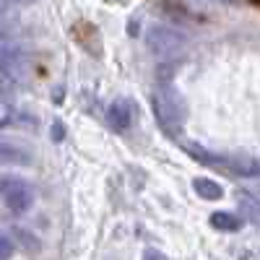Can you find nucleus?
Listing matches in <instances>:
<instances>
[{
  "label": "nucleus",
  "instance_id": "1",
  "mask_svg": "<svg viewBox=\"0 0 260 260\" xmlns=\"http://www.w3.org/2000/svg\"><path fill=\"white\" fill-rule=\"evenodd\" d=\"M146 42H148V50L154 52L156 57H161V60L177 57V55H182L185 47H187V37H185L182 31H177V29H172V26H164V24L148 26Z\"/></svg>",
  "mask_w": 260,
  "mask_h": 260
},
{
  "label": "nucleus",
  "instance_id": "2",
  "mask_svg": "<svg viewBox=\"0 0 260 260\" xmlns=\"http://www.w3.org/2000/svg\"><path fill=\"white\" fill-rule=\"evenodd\" d=\"M154 110H156V117L159 122L167 127V133H177L182 127V120H185V104L182 99L177 96V91L172 86H164L154 94Z\"/></svg>",
  "mask_w": 260,
  "mask_h": 260
},
{
  "label": "nucleus",
  "instance_id": "3",
  "mask_svg": "<svg viewBox=\"0 0 260 260\" xmlns=\"http://www.w3.org/2000/svg\"><path fill=\"white\" fill-rule=\"evenodd\" d=\"M26 57L21 52V47L13 42V37H0V71H6L8 76L24 81L26 78Z\"/></svg>",
  "mask_w": 260,
  "mask_h": 260
},
{
  "label": "nucleus",
  "instance_id": "4",
  "mask_svg": "<svg viewBox=\"0 0 260 260\" xmlns=\"http://www.w3.org/2000/svg\"><path fill=\"white\" fill-rule=\"evenodd\" d=\"M3 203L11 213H26L34 203V192L21 180H6L3 182Z\"/></svg>",
  "mask_w": 260,
  "mask_h": 260
},
{
  "label": "nucleus",
  "instance_id": "5",
  "mask_svg": "<svg viewBox=\"0 0 260 260\" xmlns=\"http://www.w3.org/2000/svg\"><path fill=\"white\" fill-rule=\"evenodd\" d=\"M130 120H133V107H130V102L117 99L115 104H110V110H107V122H110L112 130L122 133V130L130 127Z\"/></svg>",
  "mask_w": 260,
  "mask_h": 260
},
{
  "label": "nucleus",
  "instance_id": "6",
  "mask_svg": "<svg viewBox=\"0 0 260 260\" xmlns=\"http://www.w3.org/2000/svg\"><path fill=\"white\" fill-rule=\"evenodd\" d=\"M192 187H195V192H198L201 198H206V201H219L221 195H224L221 185H219V182H213V180H208V177L192 180Z\"/></svg>",
  "mask_w": 260,
  "mask_h": 260
},
{
  "label": "nucleus",
  "instance_id": "7",
  "mask_svg": "<svg viewBox=\"0 0 260 260\" xmlns=\"http://www.w3.org/2000/svg\"><path fill=\"white\" fill-rule=\"evenodd\" d=\"M237 203H240V211H242V216H245L247 221L260 224V201L255 198V195H250V192H240Z\"/></svg>",
  "mask_w": 260,
  "mask_h": 260
},
{
  "label": "nucleus",
  "instance_id": "8",
  "mask_svg": "<svg viewBox=\"0 0 260 260\" xmlns=\"http://www.w3.org/2000/svg\"><path fill=\"white\" fill-rule=\"evenodd\" d=\"M211 226L213 229H221V232H237L242 226V221L237 219L234 213H226V211H216L211 216Z\"/></svg>",
  "mask_w": 260,
  "mask_h": 260
},
{
  "label": "nucleus",
  "instance_id": "9",
  "mask_svg": "<svg viewBox=\"0 0 260 260\" xmlns=\"http://www.w3.org/2000/svg\"><path fill=\"white\" fill-rule=\"evenodd\" d=\"M0 164H29V154L16 146L0 143Z\"/></svg>",
  "mask_w": 260,
  "mask_h": 260
},
{
  "label": "nucleus",
  "instance_id": "10",
  "mask_svg": "<svg viewBox=\"0 0 260 260\" xmlns=\"http://www.w3.org/2000/svg\"><path fill=\"white\" fill-rule=\"evenodd\" d=\"M187 154L192 156V159H198V161H203V164H211V167H224L226 164V159L224 156H213V154H208L206 148H201V146H187Z\"/></svg>",
  "mask_w": 260,
  "mask_h": 260
},
{
  "label": "nucleus",
  "instance_id": "11",
  "mask_svg": "<svg viewBox=\"0 0 260 260\" xmlns=\"http://www.w3.org/2000/svg\"><path fill=\"white\" fill-rule=\"evenodd\" d=\"M13 24H16V16L11 13V8L0 6V37H13Z\"/></svg>",
  "mask_w": 260,
  "mask_h": 260
},
{
  "label": "nucleus",
  "instance_id": "12",
  "mask_svg": "<svg viewBox=\"0 0 260 260\" xmlns=\"http://www.w3.org/2000/svg\"><path fill=\"white\" fill-rule=\"evenodd\" d=\"M11 255H13V242H11V237L0 234V260H8Z\"/></svg>",
  "mask_w": 260,
  "mask_h": 260
},
{
  "label": "nucleus",
  "instance_id": "13",
  "mask_svg": "<svg viewBox=\"0 0 260 260\" xmlns=\"http://www.w3.org/2000/svg\"><path fill=\"white\" fill-rule=\"evenodd\" d=\"M143 260H167V255H161L159 250H146Z\"/></svg>",
  "mask_w": 260,
  "mask_h": 260
},
{
  "label": "nucleus",
  "instance_id": "14",
  "mask_svg": "<svg viewBox=\"0 0 260 260\" xmlns=\"http://www.w3.org/2000/svg\"><path fill=\"white\" fill-rule=\"evenodd\" d=\"M21 3H31V0H0V6H8V8L21 6Z\"/></svg>",
  "mask_w": 260,
  "mask_h": 260
},
{
  "label": "nucleus",
  "instance_id": "15",
  "mask_svg": "<svg viewBox=\"0 0 260 260\" xmlns=\"http://www.w3.org/2000/svg\"><path fill=\"white\" fill-rule=\"evenodd\" d=\"M224 3H232V0H224Z\"/></svg>",
  "mask_w": 260,
  "mask_h": 260
},
{
  "label": "nucleus",
  "instance_id": "16",
  "mask_svg": "<svg viewBox=\"0 0 260 260\" xmlns=\"http://www.w3.org/2000/svg\"><path fill=\"white\" fill-rule=\"evenodd\" d=\"M257 3H260V0H257Z\"/></svg>",
  "mask_w": 260,
  "mask_h": 260
}]
</instances>
